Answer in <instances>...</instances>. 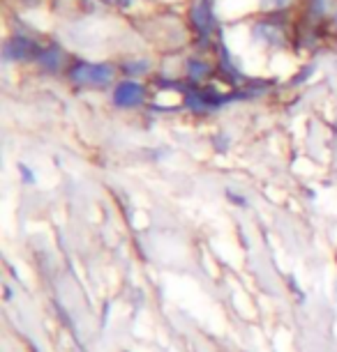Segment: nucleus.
<instances>
[{
	"mask_svg": "<svg viewBox=\"0 0 337 352\" xmlns=\"http://www.w3.org/2000/svg\"><path fill=\"white\" fill-rule=\"evenodd\" d=\"M109 3H121V5H125V3H130V0H109Z\"/></svg>",
	"mask_w": 337,
	"mask_h": 352,
	"instance_id": "39448f33",
	"label": "nucleus"
},
{
	"mask_svg": "<svg viewBox=\"0 0 337 352\" xmlns=\"http://www.w3.org/2000/svg\"><path fill=\"white\" fill-rule=\"evenodd\" d=\"M263 3H268V5H282V3H287V0H263Z\"/></svg>",
	"mask_w": 337,
	"mask_h": 352,
	"instance_id": "20e7f679",
	"label": "nucleus"
},
{
	"mask_svg": "<svg viewBox=\"0 0 337 352\" xmlns=\"http://www.w3.org/2000/svg\"><path fill=\"white\" fill-rule=\"evenodd\" d=\"M114 99H116V104H121V106H136V104H141V99H143V88L134 81H125L116 88Z\"/></svg>",
	"mask_w": 337,
	"mask_h": 352,
	"instance_id": "7ed1b4c3",
	"label": "nucleus"
},
{
	"mask_svg": "<svg viewBox=\"0 0 337 352\" xmlns=\"http://www.w3.org/2000/svg\"><path fill=\"white\" fill-rule=\"evenodd\" d=\"M111 76H114V72H111V67H104V65L83 63L72 69V78L83 85H104L111 81Z\"/></svg>",
	"mask_w": 337,
	"mask_h": 352,
	"instance_id": "f257e3e1",
	"label": "nucleus"
},
{
	"mask_svg": "<svg viewBox=\"0 0 337 352\" xmlns=\"http://www.w3.org/2000/svg\"><path fill=\"white\" fill-rule=\"evenodd\" d=\"M39 56V49L28 39H12L5 46V58L8 60H28V58Z\"/></svg>",
	"mask_w": 337,
	"mask_h": 352,
	"instance_id": "f03ea898",
	"label": "nucleus"
}]
</instances>
